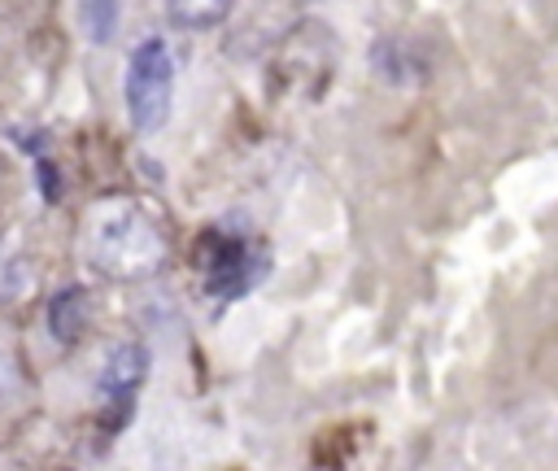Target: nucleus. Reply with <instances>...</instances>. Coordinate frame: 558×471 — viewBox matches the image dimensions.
<instances>
[{
  "label": "nucleus",
  "instance_id": "nucleus-1",
  "mask_svg": "<svg viewBox=\"0 0 558 471\" xmlns=\"http://www.w3.org/2000/svg\"><path fill=\"white\" fill-rule=\"evenodd\" d=\"M166 253H170L166 231L140 201L126 196L96 201L92 214L83 218V257L105 279L118 283L148 279L166 266Z\"/></svg>",
  "mask_w": 558,
  "mask_h": 471
},
{
  "label": "nucleus",
  "instance_id": "nucleus-2",
  "mask_svg": "<svg viewBox=\"0 0 558 471\" xmlns=\"http://www.w3.org/2000/svg\"><path fill=\"white\" fill-rule=\"evenodd\" d=\"M174 57L161 39H144L126 61V113L140 131H157L170 118Z\"/></svg>",
  "mask_w": 558,
  "mask_h": 471
},
{
  "label": "nucleus",
  "instance_id": "nucleus-3",
  "mask_svg": "<svg viewBox=\"0 0 558 471\" xmlns=\"http://www.w3.org/2000/svg\"><path fill=\"white\" fill-rule=\"evenodd\" d=\"M262 262L253 257L248 240L240 235H222V231H205L201 235V275H205V288L218 292V297H235L253 283V270Z\"/></svg>",
  "mask_w": 558,
  "mask_h": 471
},
{
  "label": "nucleus",
  "instance_id": "nucleus-4",
  "mask_svg": "<svg viewBox=\"0 0 558 471\" xmlns=\"http://www.w3.org/2000/svg\"><path fill=\"white\" fill-rule=\"evenodd\" d=\"M144 371H148V353H144V345L122 340V345H113V349L105 353L96 384H100L105 397H131V392L140 388Z\"/></svg>",
  "mask_w": 558,
  "mask_h": 471
},
{
  "label": "nucleus",
  "instance_id": "nucleus-5",
  "mask_svg": "<svg viewBox=\"0 0 558 471\" xmlns=\"http://www.w3.org/2000/svg\"><path fill=\"white\" fill-rule=\"evenodd\" d=\"M17 240H22L17 231L0 235V301H22L35 288V266H31V257L22 253Z\"/></svg>",
  "mask_w": 558,
  "mask_h": 471
},
{
  "label": "nucleus",
  "instance_id": "nucleus-6",
  "mask_svg": "<svg viewBox=\"0 0 558 471\" xmlns=\"http://www.w3.org/2000/svg\"><path fill=\"white\" fill-rule=\"evenodd\" d=\"M83 323H87V292H83V288H65V292H57V297H52V310H48V327H52V336L70 345V340L78 336Z\"/></svg>",
  "mask_w": 558,
  "mask_h": 471
},
{
  "label": "nucleus",
  "instance_id": "nucleus-7",
  "mask_svg": "<svg viewBox=\"0 0 558 471\" xmlns=\"http://www.w3.org/2000/svg\"><path fill=\"white\" fill-rule=\"evenodd\" d=\"M166 13L174 22H183L187 31H209L214 22H222L231 13V4H187V0H179V4H166Z\"/></svg>",
  "mask_w": 558,
  "mask_h": 471
},
{
  "label": "nucleus",
  "instance_id": "nucleus-8",
  "mask_svg": "<svg viewBox=\"0 0 558 471\" xmlns=\"http://www.w3.org/2000/svg\"><path fill=\"white\" fill-rule=\"evenodd\" d=\"M78 22L96 44H105L118 26V4H78Z\"/></svg>",
  "mask_w": 558,
  "mask_h": 471
},
{
  "label": "nucleus",
  "instance_id": "nucleus-9",
  "mask_svg": "<svg viewBox=\"0 0 558 471\" xmlns=\"http://www.w3.org/2000/svg\"><path fill=\"white\" fill-rule=\"evenodd\" d=\"M22 384H26V371H22L17 353L0 349V406H9V401L22 392Z\"/></svg>",
  "mask_w": 558,
  "mask_h": 471
}]
</instances>
